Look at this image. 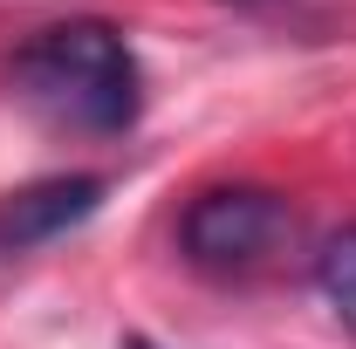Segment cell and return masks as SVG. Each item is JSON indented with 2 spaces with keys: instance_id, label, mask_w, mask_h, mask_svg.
<instances>
[{
  "instance_id": "1",
  "label": "cell",
  "mask_w": 356,
  "mask_h": 349,
  "mask_svg": "<svg viewBox=\"0 0 356 349\" xmlns=\"http://www.w3.org/2000/svg\"><path fill=\"white\" fill-rule=\"evenodd\" d=\"M14 89L42 117L89 137H124L144 117V69H137L124 28H110L96 14L28 35L14 48Z\"/></svg>"
},
{
  "instance_id": "2",
  "label": "cell",
  "mask_w": 356,
  "mask_h": 349,
  "mask_svg": "<svg viewBox=\"0 0 356 349\" xmlns=\"http://www.w3.org/2000/svg\"><path fill=\"white\" fill-rule=\"evenodd\" d=\"M295 233V213L267 185H206L178 213V254L213 274V281H247L261 274Z\"/></svg>"
},
{
  "instance_id": "3",
  "label": "cell",
  "mask_w": 356,
  "mask_h": 349,
  "mask_svg": "<svg viewBox=\"0 0 356 349\" xmlns=\"http://www.w3.org/2000/svg\"><path fill=\"white\" fill-rule=\"evenodd\" d=\"M103 192L110 185L96 172H55V178H35V185L7 192L0 199V261H21V254L48 247V240L89 226L103 213Z\"/></svg>"
},
{
  "instance_id": "4",
  "label": "cell",
  "mask_w": 356,
  "mask_h": 349,
  "mask_svg": "<svg viewBox=\"0 0 356 349\" xmlns=\"http://www.w3.org/2000/svg\"><path fill=\"white\" fill-rule=\"evenodd\" d=\"M315 288H322V302L336 308V322L356 336V219L322 240V254H315Z\"/></svg>"
},
{
  "instance_id": "5",
  "label": "cell",
  "mask_w": 356,
  "mask_h": 349,
  "mask_svg": "<svg viewBox=\"0 0 356 349\" xmlns=\"http://www.w3.org/2000/svg\"><path fill=\"white\" fill-rule=\"evenodd\" d=\"M226 7H240V14H274V7H288V0H226Z\"/></svg>"
},
{
  "instance_id": "6",
  "label": "cell",
  "mask_w": 356,
  "mask_h": 349,
  "mask_svg": "<svg viewBox=\"0 0 356 349\" xmlns=\"http://www.w3.org/2000/svg\"><path fill=\"white\" fill-rule=\"evenodd\" d=\"M124 349H151V343H144V336H131V343H124Z\"/></svg>"
}]
</instances>
